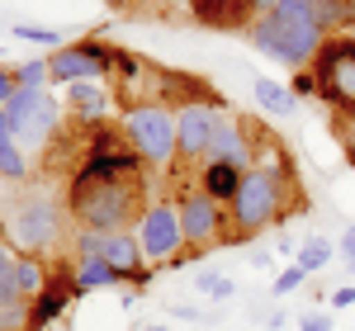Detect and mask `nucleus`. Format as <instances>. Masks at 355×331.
<instances>
[{
	"mask_svg": "<svg viewBox=\"0 0 355 331\" xmlns=\"http://www.w3.org/2000/svg\"><path fill=\"white\" fill-rule=\"evenodd\" d=\"M251 142H256V166L242 175L237 199L227 204V222H232L227 247H251L266 227H275V222H284L308 208L289 147L279 138H270V128L261 118H251Z\"/></svg>",
	"mask_w": 355,
	"mask_h": 331,
	"instance_id": "1",
	"label": "nucleus"
},
{
	"mask_svg": "<svg viewBox=\"0 0 355 331\" xmlns=\"http://www.w3.org/2000/svg\"><path fill=\"white\" fill-rule=\"evenodd\" d=\"M152 180L147 175H100V180H67V213L85 232H133L142 213Z\"/></svg>",
	"mask_w": 355,
	"mask_h": 331,
	"instance_id": "2",
	"label": "nucleus"
},
{
	"mask_svg": "<svg viewBox=\"0 0 355 331\" xmlns=\"http://www.w3.org/2000/svg\"><path fill=\"white\" fill-rule=\"evenodd\" d=\"M251 48L256 53L275 57L279 66H289L294 76L313 66V57L322 53L327 43V28L318 24L313 15V0H279L275 10H266L256 24H251Z\"/></svg>",
	"mask_w": 355,
	"mask_h": 331,
	"instance_id": "3",
	"label": "nucleus"
},
{
	"mask_svg": "<svg viewBox=\"0 0 355 331\" xmlns=\"http://www.w3.org/2000/svg\"><path fill=\"white\" fill-rule=\"evenodd\" d=\"M5 237L15 256H28V260H43L48 251H57L62 242V208L48 190H24L10 213H5Z\"/></svg>",
	"mask_w": 355,
	"mask_h": 331,
	"instance_id": "4",
	"label": "nucleus"
},
{
	"mask_svg": "<svg viewBox=\"0 0 355 331\" xmlns=\"http://www.w3.org/2000/svg\"><path fill=\"white\" fill-rule=\"evenodd\" d=\"M313 76V100H322L336 118L355 123V43L346 33H331L322 43V53L308 66Z\"/></svg>",
	"mask_w": 355,
	"mask_h": 331,
	"instance_id": "5",
	"label": "nucleus"
},
{
	"mask_svg": "<svg viewBox=\"0 0 355 331\" xmlns=\"http://www.w3.org/2000/svg\"><path fill=\"white\" fill-rule=\"evenodd\" d=\"M137 242H142V256H147V265L157 270V265H180L185 260V227H180V204L162 194V199H152L147 204V213L142 222L133 227Z\"/></svg>",
	"mask_w": 355,
	"mask_h": 331,
	"instance_id": "6",
	"label": "nucleus"
},
{
	"mask_svg": "<svg viewBox=\"0 0 355 331\" xmlns=\"http://www.w3.org/2000/svg\"><path fill=\"white\" fill-rule=\"evenodd\" d=\"M123 128L142 152V161L171 170L175 161V109L171 105H133V109H123Z\"/></svg>",
	"mask_w": 355,
	"mask_h": 331,
	"instance_id": "7",
	"label": "nucleus"
},
{
	"mask_svg": "<svg viewBox=\"0 0 355 331\" xmlns=\"http://www.w3.org/2000/svg\"><path fill=\"white\" fill-rule=\"evenodd\" d=\"M175 204H180V227H185V260H199L204 251L227 247L232 222H227V208H223L218 199H209V194H199V190H185Z\"/></svg>",
	"mask_w": 355,
	"mask_h": 331,
	"instance_id": "8",
	"label": "nucleus"
},
{
	"mask_svg": "<svg viewBox=\"0 0 355 331\" xmlns=\"http://www.w3.org/2000/svg\"><path fill=\"white\" fill-rule=\"evenodd\" d=\"M119 48L105 38H81V43H62L57 53H48V81L76 85V81H110Z\"/></svg>",
	"mask_w": 355,
	"mask_h": 331,
	"instance_id": "9",
	"label": "nucleus"
},
{
	"mask_svg": "<svg viewBox=\"0 0 355 331\" xmlns=\"http://www.w3.org/2000/svg\"><path fill=\"white\" fill-rule=\"evenodd\" d=\"M0 128L15 133V138H24V142H33V147H48V142L62 133V128H57L53 95H48V90H28L24 85V90L0 109Z\"/></svg>",
	"mask_w": 355,
	"mask_h": 331,
	"instance_id": "10",
	"label": "nucleus"
},
{
	"mask_svg": "<svg viewBox=\"0 0 355 331\" xmlns=\"http://www.w3.org/2000/svg\"><path fill=\"white\" fill-rule=\"evenodd\" d=\"M185 19L214 33H251L261 10L256 0H185Z\"/></svg>",
	"mask_w": 355,
	"mask_h": 331,
	"instance_id": "11",
	"label": "nucleus"
},
{
	"mask_svg": "<svg viewBox=\"0 0 355 331\" xmlns=\"http://www.w3.org/2000/svg\"><path fill=\"white\" fill-rule=\"evenodd\" d=\"M100 256H105L114 270H119V279L133 284V289H142V284L152 279V265H147V256H142L137 232H100Z\"/></svg>",
	"mask_w": 355,
	"mask_h": 331,
	"instance_id": "12",
	"label": "nucleus"
},
{
	"mask_svg": "<svg viewBox=\"0 0 355 331\" xmlns=\"http://www.w3.org/2000/svg\"><path fill=\"white\" fill-rule=\"evenodd\" d=\"M246 170H237V166H218V161H204L199 166V180H194V190L209 194V199H218L223 208L237 199V185H242Z\"/></svg>",
	"mask_w": 355,
	"mask_h": 331,
	"instance_id": "13",
	"label": "nucleus"
},
{
	"mask_svg": "<svg viewBox=\"0 0 355 331\" xmlns=\"http://www.w3.org/2000/svg\"><path fill=\"white\" fill-rule=\"evenodd\" d=\"M71 279H76V294H90V289H110V284H123L119 270L100 251H85V256H71Z\"/></svg>",
	"mask_w": 355,
	"mask_h": 331,
	"instance_id": "14",
	"label": "nucleus"
},
{
	"mask_svg": "<svg viewBox=\"0 0 355 331\" xmlns=\"http://www.w3.org/2000/svg\"><path fill=\"white\" fill-rule=\"evenodd\" d=\"M105 105H110L105 81H76L71 85V109L81 114V118H105Z\"/></svg>",
	"mask_w": 355,
	"mask_h": 331,
	"instance_id": "15",
	"label": "nucleus"
},
{
	"mask_svg": "<svg viewBox=\"0 0 355 331\" xmlns=\"http://www.w3.org/2000/svg\"><path fill=\"white\" fill-rule=\"evenodd\" d=\"M0 180H10V185H24L28 180V161L19 152V138L5 133V128H0Z\"/></svg>",
	"mask_w": 355,
	"mask_h": 331,
	"instance_id": "16",
	"label": "nucleus"
},
{
	"mask_svg": "<svg viewBox=\"0 0 355 331\" xmlns=\"http://www.w3.org/2000/svg\"><path fill=\"white\" fill-rule=\"evenodd\" d=\"M256 100H261V109H266V114H294V109H299V95L284 90L279 81H266V76L256 81Z\"/></svg>",
	"mask_w": 355,
	"mask_h": 331,
	"instance_id": "17",
	"label": "nucleus"
},
{
	"mask_svg": "<svg viewBox=\"0 0 355 331\" xmlns=\"http://www.w3.org/2000/svg\"><path fill=\"white\" fill-rule=\"evenodd\" d=\"M327 260H331V242H327V237H308V242L299 247V265L308 270V275L327 270Z\"/></svg>",
	"mask_w": 355,
	"mask_h": 331,
	"instance_id": "18",
	"label": "nucleus"
},
{
	"mask_svg": "<svg viewBox=\"0 0 355 331\" xmlns=\"http://www.w3.org/2000/svg\"><path fill=\"white\" fill-rule=\"evenodd\" d=\"M194 284H199V294H209V298H232V284L223 275H214V270H199Z\"/></svg>",
	"mask_w": 355,
	"mask_h": 331,
	"instance_id": "19",
	"label": "nucleus"
},
{
	"mask_svg": "<svg viewBox=\"0 0 355 331\" xmlns=\"http://www.w3.org/2000/svg\"><path fill=\"white\" fill-rule=\"evenodd\" d=\"M19 90H24V85H19V66H0V109H5Z\"/></svg>",
	"mask_w": 355,
	"mask_h": 331,
	"instance_id": "20",
	"label": "nucleus"
},
{
	"mask_svg": "<svg viewBox=\"0 0 355 331\" xmlns=\"http://www.w3.org/2000/svg\"><path fill=\"white\" fill-rule=\"evenodd\" d=\"M43 76H48V57H43V62H24V66H19V85H28V90H43Z\"/></svg>",
	"mask_w": 355,
	"mask_h": 331,
	"instance_id": "21",
	"label": "nucleus"
},
{
	"mask_svg": "<svg viewBox=\"0 0 355 331\" xmlns=\"http://www.w3.org/2000/svg\"><path fill=\"white\" fill-rule=\"evenodd\" d=\"M303 279H308V270H303L299 260H294V265H289V270H284V275L275 279V298H279V294H294V289H299Z\"/></svg>",
	"mask_w": 355,
	"mask_h": 331,
	"instance_id": "22",
	"label": "nucleus"
},
{
	"mask_svg": "<svg viewBox=\"0 0 355 331\" xmlns=\"http://www.w3.org/2000/svg\"><path fill=\"white\" fill-rule=\"evenodd\" d=\"M15 38H28V43H62L57 28H33V24H15Z\"/></svg>",
	"mask_w": 355,
	"mask_h": 331,
	"instance_id": "23",
	"label": "nucleus"
},
{
	"mask_svg": "<svg viewBox=\"0 0 355 331\" xmlns=\"http://www.w3.org/2000/svg\"><path fill=\"white\" fill-rule=\"evenodd\" d=\"M299 331H331V312H303Z\"/></svg>",
	"mask_w": 355,
	"mask_h": 331,
	"instance_id": "24",
	"label": "nucleus"
},
{
	"mask_svg": "<svg viewBox=\"0 0 355 331\" xmlns=\"http://www.w3.org/2000/svg\"><path fill=\"white\" fill-rule=\"evenodd\" d=\"M327 303H331V307H351V303H355V284H351V289H331Z\"/></svg>",
	"mask_w": 355,
	"mask_h": 331,
	"instance_id": "25",
	"label": "nucleus"
},
{
	"mask_svg": "<svg viewBox=\"0 0 355 331\" xmlns=\"http://www.w3.org/2000/svg\"><path fill=\"white\" fill-rule=\"evenodd\" d=\"M341 256H346V265L355 270V227L346 232V237H341Z\"/></svg>",
	"mask_w": 355,
	"mask_h": 331,
	"instance_id": "26",
	"label": "nucleus"
},
{
	"mask_svg": "<svg viewBox=\"0 0 355 331\" xmlns=\"http://www.w3.org/2000/svg\"><path fill=\"white\" fill-rule=\"evenodd\" d=\"M10 265H15V247H5V237H0V279H5Z\"/></svg>",
	"mask_w": 355,
	"mask_h": 331,
	"instance_id": "27",
	"label": "nucleus"
},
{
	"mask_svg": "<svg viewBox=\"0 0 355 331\" xmlns=\"http://www.w3.org/2000/svg\"><path fill=\"white\" fill-rule=\"evenodd\" d=\"M175 5H185V0H162V15H166V19L175 15Z\"/></svg>",
	"mask_w": 355,
	"mask_h": 331,
	"instance_id": "28",
	"label": "nucleus"
},
{
	"mask_svg": "<svg viewBox=\"0 0 355 331\" xmlns=\"http://www.w3.org/2000/svg\"><path fill=\"white\" fill-rule=\"evenodd\" d=\"M275 5H279V0H256V10H261V15H266V10H275Z\"/></svg>",
	"mask_w": 355,
	"mask_h": 331,
	"instance_id": "29",
	"label": "nucleus"
},
{
	"mask_svg": "<svg viewBox=\"0 0 355 331\" xmlns=\"http://www.w3.org/2000/svg\"><path fill=\"white\" fill-rule=\"evenodd\" d=\"M346 38H351V43H355V19H351V24H346Z\"/></svg>",
	"mask_w": 355,
	"mask_h": 331,
	"instance_id": "30",
	"label": "nucleus"
},
{
	"mask_svg": "<svg viewBox=\"0 0 355 331\" xmlns=\"http://www.w3.org/2000/svg\"><path fill=\"white\" fill-rule=\"evenodd\" d=\"M351 147H355V123H351Z\"/></svg>",
	"mask_w": 355,
	"mask_h": 331,
	"instance_id": "31",
	"label": "nucleus"
},
{
	"mask_svg": "<svg viewBox=\"0 0 355 331\" xmlns=\"http://www.w3.org/2000/svg\"><path fill=\"white\" fill-rule=\"evenodd\" d=\"M147 331H166V327H147Z\"/></svg>",
	"mask_w": 355,
	"mask_h": 331,
	"instance_id": "32",
	"label": "nucleus"
},
{
	"mask_svg": "<svg viewBox=\"0 0 355 331\" xmlns=\"http://www.w3.org/2000/svg\"><path fill=\"white\" fill-rule=\"evenodd\" d=\"M114 5H119V10H123V0H114Z\"/></svg>",
	"mask_w": 355,
	"mask_h": 331,
	"instance_id": "33",
	"label": "nucleus"
}]
</instances>
